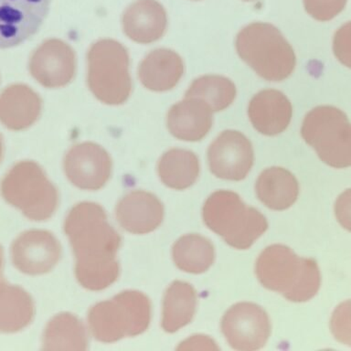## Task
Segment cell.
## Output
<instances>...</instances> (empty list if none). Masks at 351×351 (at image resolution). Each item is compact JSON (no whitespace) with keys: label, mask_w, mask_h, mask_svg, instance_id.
Here are the masks:
<instances>
[{"label":"cell","mask_w":351,"mask_h":351,"mask_svg":"<svg viewBox=\"0 0 351 351\" xmlns=\"http://www.w3.org/2000/svg\"><path fill=\"white\" fill-rule=\"evenodd\" d=\"M29 70L32 75L43 86H64L75 74V54L62 40H46L33 52Z\"/></svg>","instance_id":"5bb4252c"},{"label":"cell","mask_w":351,"mask_h":351,"mask_svg":"<svg viewBox=\"0 0 351 351\" xmlns=\"http://www.w3.org/2000/svg\"><path fill=\"white\" fill-rule=\"evenodd\" d=\"M350 301L343 303L335 311L331 321L332 332L340 342L350 344Z\"/></svg>","instance_id":"f1b7e54d"},{"label":"cell","mask_w":351,"mask_h":351,"mask_svg":"<svg viewBox=\"0 0 351 351\" xmlns=\"http://www.w3.org/2000/svg\"><path fill=\"white\" fill-rule=\"evenodd\" d=\"M350 23L343 26L336 33L334 40V51L336 56L350 67Z\"/></svg>","instance_id":"f546056e"},{"label":"cell","mask_w":351,"mask_h":351,"mask_svg":"<svg viewBox=\"0 0 351 351\" xmlns=\"http://www.w3.org/2000/svg\"><path fill=\"white\" fill-rule=\"evenodd\" d=\"M221 331L234 350H257L265 347L270 337V319L262 307L243 302L234 304L225 313Z\"/></svg>","instance_id":"ba28073f"},{"label":"cell","mask_w":351,"mask_h":351,"mask_svg":"<svg viewBox=\"0 0 351 351\" xmlns=\"http://www.w3.org/2000/svg\"><path fill=\"white\" fill-rule=\"evenodd\" d=\"M301 134L324 163L335 169L350 166V123L341 110L334 106L315 107L304 117Z\"/></svg>","instance_id":"52a82bcc"},{"label":"cell","mask_w":351,"mask_h":351,"mask_svg":"<svg viewBox=\"0 0 351 351\" xmlns=\"http://www.w3.org/2000/svg\"><path fill=\"white\" fill-rule=\"evenodd\" d=\"M184 73V63L171 49H158L151 51L142 60L138 76L142 84L154 92L173 89Z\"/></svg>","instance_id":"ffe728a7"},{"label":"cell","mask_w":351,"mask_h":351,"mask_svg":"<svg viewBox=\"0 0 351 351\" xmlns=\"http://www.w3.org/2000/svg\"><path fill=\"white\" fill-rule=\"evenodd\" d=\"M197 292L189 282L175 281L164 295L162 328L174 333L193 319L197 306Z\"/></svg>","instance_id":"7402d4cb"},{"label":"cell","mask_w":351,"mask_h":351,"mask_svg":"<svg viewBox=\"0 0 351 351\" xmlns=\"http://www.w3.org/2000/svg\"><path fill=\"white\" fill-rule=\"evenodd\" d=\"M172 257L180 270L199 274L213 265L215 251L208 239L199 234H188L176 241L172 249Z\"/></svg>","instance_id":"484cf974"},{"label":"cell","mask_w":351,"mask_h":351,"mask_svg":"<svg viewBox=\"0 0 351 351\" xmlns=\"http://www.w3.org/2000/svg\"><path fill=\"white\" fill-rule=\"evenodd\" d=\"M248 115L254 128L265 136L282 133L292 119L293 107L284 93L263 90L250 101Z\"/></svg>","instance_id":"2e32d148"},{"label":"cell","mask_w":351,"mask_h":351,"mask_svg":"<svg viewBox=\"0 0 351 351\" xmlns=\"http://www.w3.org/2000/svg\"><path fill=\"white\" fill-rule=\"evenodd\" d=\"M213 111L200 99L185 98L170 108L167 117V128L176 138L199 141L213 126Z\"/></svg>","instance_id":"e0dca14e"},{"label":"cell","mask_w":351,"mask_h":351,"mask_svg":"<svg viewBox=\"0 0 351 351\" xmlns=\"http://www.w3.org/2000/svg\"><path fill=\"white\" fill-rule=\"evenodd\" d=\"M304 263L306 258L298 257L289 247L274 244L258 257L255 273L263 287L287 299L303 273Z\"/></svg>","instance_id":"8fae6325"},{"label":"cell","mask_w":351,"mask_h":351,"mask_svg":"<svg viewBox=\"0 0 351 351\" xmlns=\"http://www.w3.org/2000/svg\"><path fill=\"white\" fill-rule=\"evenodd\" d=\"M115 216L128 232L145 234L162 223L164 207L160 200L149 192L132 191L118 202Z\"/></svg>","instance_id":"9a60e30c"},{"label":"cell","mask_w":351,"mask_h":351,"mask_svg":"<svg viewBox=\"0 0 351 351\" xmlns=\"http://www.w3.org/2000/svg\"><path fill=\"white\" fill-rule=\"evenodd\" d=\"M64 232L76 258L75 274L82 287L106 289L119 276L117 254L121 237L107 221L106 210L95 202H82L66 217Z\"/></svg>","instance_id":"6da1fadb"},{"label":"cell","mask_w":351,"mask_h":351,"mask_svg":"<svg viewBox=\"0 0 351 351\" xmlns=\"http://www.w3.org/2000/svg\"><path fill=\"white\" fill-rule=\"evenodd\" d=\"M199 161L192 151L173 148L159 159L158 171L162 182L182 191L193 185L199 175Z\"/></svg>","instance_id":"cb8c5ba5"},{"label":"cell","mask_w":351,"mask_h":351,"mask_svg":"<svg viewBox=\"0 0 351 351\" xmlns=\"http://www.w3.org/2000/svg\"><path fill=\"white\" fill-rule=\"evenodd\" d=\"M150 319L149 299L137 291H125L111 300L100 302L88 314L93 337L104 343L144 333Z\"/></svg>","instance_id":"277c9868"},{"label":"cell","mask_w":351,"mask_h":351,"mask_svg":"<svg viewBox=\"0 0 351 351\" xmlns=\"http://www.w3.org/2000/svg\"><path fill=\"white\" fill-rule=\"evenodd\" d=\"M122 22L128 37L148 44L158 40L166 32L167 13L156 0H137L125 11Z\"/></svg>","instance_id":"ac0fdd59"},{"label":"cell","mask_w":351,"mask_h":351,"mask_svg":"<svg viewBox=\"0 0 351 351\" xmlns=\"http://www.w3.org/2000/svg\"><path fill=\"white\" fill-rule=\"evenodd\" d=\"M63 166L68 180L85 191L103 188L112 172L108 153L100 145L90 142L71 147L66 154Z\"/></svg>","instance_id":"7c38bea8"},{"label":"cell","mask_w":351,"mask_h":351,"mask_svg":"<svg viewBox=\"0 0 351 351\" xmlns=\"http://www.w3.org/2000/svg\"><path fill=\"white\" fill-rule=\"evenodd\" d=\"M244 1H252V0H244Z\"/></svg>","instance_id":"d6a6232c"},{"label":"cell","mask_w":351,"mask_h":351,"mask_svg":"<svg viewBox=\"0 0 351 351\" xmlns=\"http://www.w3.org/2000/svg\"><path fill=\"white\" fill-rule=\"evenodd\" d=\"M347 0H304V8L312 18L329 21L341 13Z\"/></svg>","instance_id":"83f0119b"},{"label":"cell","mask_w":351,"mask_h":351,"mask_svg":"<svg viewBox=\"0 0 351 351\" xmlns=\"http://www.w3.org/2000/svg\"><path fill=\"white\" fill-rule=\"evenodd\" d=\"M236 49L241 59L266 81H284L295 70V52L273 25L255 22L244 27L236 38Z\"/></svg>","instance_id":"7a4b0ae2"},{"label":"cell","mask_w":351,"mask_h":351,"mask_svg":"<svg viewBox=\"0 0 351 351\" xmlns=\"http://www.w3.org/2000/svg\"><path fill=\"white\" fill-rule=\"evenodd\" d=\"M258 199L274 210H285L298 199L299 184L295 176L282 167L263 170L255 184Z\"/></svg>","instance_id":"44dd1931"},{"label":"cell","mask_w":351,"mask_h":351,"mask_svg":"<svg viewBox=\"0 0 351 351\" xmlns=\"http://www.w3.org/2000/svg\"><path fill=\"white\" fill-rule=\"evenodd\" d=\"M51 0H0V49L34 35L48 15Z\"/></svg>","instance_id":"30bf717a"},{"label":"cell","mask_w":351,"mask_h":351,"mask_svg":"<svg viewBox=\"0 0 351 351\" xmlns=\"http://www.w3.org/2000/svg\"><path fill=\"white\" fill-rule=\"evenodd\" d=\"M60 254L59 241L47 230H27L19 235L11 247L14 266L30 276L52 270L59 262Z\"/></svg>","instance_id":"4fadbf2b"},{"label":"cell","mask_w":351,"mask_h":351,"mask_svg":"<svg viewBox=\"0 0 351 351\" xmlns=\"http://www.w3.org/2000/svg\"><path fill=\"white\" fill-rule=\"evenodd\" d=\"M1 194L5 202L36 221L51 218L59 202L56 188L33 161L19 162L7 173L2 180Z\"/></svg>","instance_id":"5b68a950"},{"label":"cell","mask_w":351,"mask_h":351,"mask_svg":"<svg viewBox=\"0 0 351 351\" xmlns=\"http://www.w3.org/2000/svg\"><path fill=\"white\" fill-rule=\"evenodd\" d=\"M254 160L252 143L238 131L222 132L208 147V167L214 176L222 180H244Z\"/></svg>","instance_id":"9c48e42d"},{"label":"cell","mask_w":351,"mask_h":351,"mask_svg":"<svg viewBox=\"0 0 351 351\" xmlns=\"http://www.w3.org/2000/svg\"><path fill=\"white\" fill-rule=\"evenodd\" d=\"M88 84L95 97L104 104H123L132 90L129 56L122 44L101 40L88 54Z\"/></svg>","instance_id":"8992f818"},{"label":"cell","mask_w":351,"mask_h":351,"mask_svg":"<svg viewBox=\"0 0 351 351\" xmlns=\"http://www.w3.org/2000/svg\"><path fill=\"white\" fill-rule=\"evenodd\" d=\"M2 154H3V144H2L1 136H0V160H1V158H2Z\"/></svg>","instance_id":"1f68e13d"},{"label":"cell","mask_w":351,"mask_h":351,"mask_svg":"<svg viewBox=\"0 0 351 351\" xmlns=\"http://www.w3.org/2000/svg\"><path fill=\"white\" fill-rule=\"evenodd\" d=\"M185 97L200 99L208 104L213 112L222 111L234 101L236 87L226 77L202 76L192 82Z\"/></svg>","instance_id":"4316f807"},{"label":"cell","mask_w":351,"mask_h":351,"mask_svg":"<svg viewBox=\"0 0 351 351\" xmlns=\"http://www.w3.org/2000/svg\"><path fill=\"white\" fill-rule=\"evenodd\" d=\"M32 296L21 287L0 285V332L14 333L26 328L34 317Z\"/></svg>","instance_id":"603a6c76"},{"label":"cell","mask_w":351,"mask_h":351,"mask_svg":"<svg viewBox=\"0 0 351 351\" xmlns=\"http://www.w3.org/2000/svg\"><path fill=\"white\" fill-rule=\"evenodd\" d=\"M87 344L84 325L70 313L55 315L44 331L43 345L46 350H86Z\"/></svg>","instance_id":"d4e9b609"},{"label":"cell","mask_w":351,"mask_h":351,"mask_svg":"<svg viewBox=\"0 0 351 351\" xmlns=\"http://www.w3.org/2000/svg\"><path fill=\"white\" fill-rule=\"evenodd\" d=\"M40 112V96L26 85H11L0 95V122L11 130L29 128Z\"/></svg>","instance_id":"d6986e66"},{"label":"cell","mask_w":351,"mask_h":351,"mask_svg":"<svg viewBox=\"0 0 351 351\" xmlns=\"http://www.w3.org/2000/svg\"><path fill=\"white\" fill-rule=\"evenodd\" d=\"M2 265H3V254H2V250H1V248H0V285H1L2 282H4L2 281V277H1Z\"/></svg>","instance_id":"4dcf8cb0"},{"label":"cell","mask_w":351,"mask_h":351,"mask_svg":"<svg viewBox=\"0 0 351 351\" xmlns=\"http://www.w3.org/2000/svg\"><path fill=\"white\" fill-rule=\"evenodd\" d=\"M202 216L208 229L238 250L249 249L268 229L267 219L259 210L247 207L238 194L229 191L211 194Z\"/></svg>","instance_id":"3957f363"}]
</instances>
